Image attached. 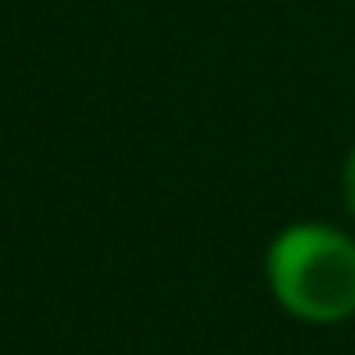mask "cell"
<instances>
[{
    "mask_svg": "<svg viewBox=\"0 0 355 355\" xmlns=\"http://www.w3.org/2000/svg\"><path fill=\"white\" fill-rule=\"evenodd\" d=\"M342 200L355 214V146H351V155H346V164H342Z\"/></svg>",
    "mask_w": 355,
    "mask_h": 355,
    "instance_id": "2",
    "label": "cell"
},
{
    "mask_svg": "<svg viewBox=\"0 0 355 355\" xmlns=\"http://www.w3.org/2000/svg\"><path fill=\"white\" fill-rule=\"evenodd\" d=\"M264 278L301 324H342L355 314V241L333 223H292L269 241Z\"/></svg>",
    "mask_w": 355,
    "mask_h": 355,
    "instance_id": "1",
    "label": "cell"
}]
</instances>
